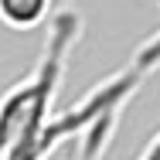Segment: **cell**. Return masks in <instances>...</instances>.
Wrapping results in <instances>:
<instances>
[{
  "instance_id": "3957f363",
  "label": "cell",
  "mask_w": 160,
  "mask_h": 160,
  "mask_svg": "<svg viewBox=\"0 0 160 160\" xmlns=\"http://www.w3.org/2000/svg\"><path fill=\"white\" fill-rule=\"evenodd\" d=\"M157 68H160V28L150 34V38H147L136 51H133V58H129V62L123 65L116 75L126 82L129 89H140V85H143V82H147Z\"/></svg>"
},
{
  "instance_id": "7a4b0ae2",
  "label": "cell",
  "mask_w": 160,
  "mask_h": 160,
  "mask_svg": "<svg viewBox=\"0 0 160 160\" xmlns=\"http://www.w3.org/2000/svg\"><path fill=\"white\" fill-rule=\"evenodd\" d=\"M55 0H0V21L10 31H34L51 17Z\"/></svg>"
},
{
  "instance_id": "5b68a950",
  "label": "cell",
  "mask_w": 160,
  "mask_h": 160,
  "mask_svg": "<svg viewBox=\"0 0 160 160\" xmlns=\"http://www.w3.org/2000/svg\"><path fill=\"white\" fill-rule=\"evenodd\" d=\"M0 160H7V153H3V150H0Z\"/></svg>"
},
{
  "instance_id": "6da1fadb",
  "label": "cell",
  "mask_w": 160,
  "mask_h": 160,
  "mask_svg": "<svg viewBox=\"0 0 160 160\" xmlns=\"http://www.w3.org/2000/svg\"><path fill=\"white\" fill-rule=\"evenodd\" d=\"M78 38L82 17L75 10H58L51 17L48 41L34 72L0 96V150L7 160H44L58 147V140L51 136V106Z\"/></svg>"
},
{
  "instance_id": "277c9868",
  "label": "cell",
  "mask_w": 160,
  "mask_h": 160,
  "mask_svg": "<svg viewBox=\"0 0 160 160\" xmlns=\"http://www.w3.org/2000/svg\"><path fill=\"white\" fill-rule=\"evenodd\" d=\"M136 160H160V129L150 136V143L143 147V153H140Z\"/></svg>"
}]
</instances>
